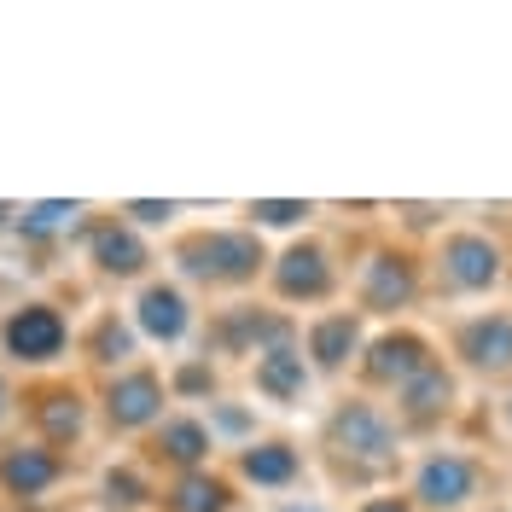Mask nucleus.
<instances>
[{
  "label": "nucleus",
  "mask_w": 512,
  "mask_h": 512,
  "mask_svg": "<svg viewBox=\"0 0 512 512\" xmlns=\"http://www.w3.org/2000/svg\"><path fill=\"white\" fill-rule=\"evenodd\" d=\"M256 256H262L256 239H245V233H216V239H204L198 251H187V268L204 274V280H251Z\"/></svg>",
  "instance_id": "obj_1"
},
{
  "label": "nucleus",
  "mask_w": 512,
  "mask_h": 512,
  "mask_svg": "<svg viewBox=\"0 0 512 512\" xmlns=\"http://www.w3.org/2000/svg\"><path fill=\"white\" fill-rule=\"evenodd\" d=\"M6 344H12V355H24V361H47V355H59V344H64V320L35 303L24 315H12Z\"/></svg>",
  "instance_id": "obj_2"
},
{
  "label": "nucleus",
  "mask_w": 512,
  "mask_h": 512,
  "mask_svg": "<svg viewBox=\"0 0 512 512\" xmlns=\"http://www.w3.org/2000/svg\"><path fill=\"white\" fill-rule=\"evenodd\" d=\"M472 460H460V454H437V460H425V472H419V495L431 501V507H460L466 495H472Z\"/></svg>",
  "instance_id": "obj_3"
},
{
  "label": "nucleus",
  "mask_w": 512,
  "mask_h": 512,
  "mask_svg": "<svg viewBox=\"0 0 512 512\" xmlns=\"http://www.w3.org/2000/svg\"><path fill=\"white\" fill-rule=\"evenodd\" d=\"M443 262H448V280H454V286H466V291L489 286V280H495V268H501L495 245H489V239H478V233H460V239H448Z\"/></svg>",
  "instance_id": "obj_4"
},
{
  "label": "nucleus",
  "mask_w": 512,
  "mask_h": 512,
  "mask_svg": "<svg viewBox=\"0 0 512 512\" xmlns=\"http://www.w3.org/2000/svg\"><path fill=\"white\" fill-rule=\"evenodd\" d=\"M140 332L146 338H158V344H175L181 332H187V297L181 291H169V286H152L146 297H140Z\"/></svg>",
  "instance_id": "obj_5"
},
{
  "label": "nucleus",
  "mask_w": 512,
  "mask_h": 512,
  "mask_svg": "<svg viewBox=\"0 0 512 512\" xmlns=\"http://www.w3.org/2000/svg\"><path fill=\"white\" fill-rule=\"evenodd\" d=\"M332 431H338V443L350 448V454H390V425H384L373 408H361V402L344 408Z\"/></svg>",
  "instance_id": "obj_6"
},
{
  "label": "nucleus",
  "mask_w": 512,
  "mask_h": 512,
  "mask_svg": "<svg viewBox=\"0 0 512 512\" xmlns=\"http://www.w3.org/2000/svg\"><path fill=\"white\" fill-rule=\"evenodd\" d=\"M158 402H163V390L152 373H128L117 390H111V419L117 425H146V419L158 414Z\"/></svg>",
  "instance_id": "obj_7"
},
{
  "label": "nucleus",
  "mask_w": 512,
  "mask_h": 512,
  "mask_svg": "<svg viewBox=\"0 0 512 512\" xmlns=\"http://www.w3.org/2000/svg\"><path fill=\"white\" fill-rule=\"evenodd\" d=\"M326 286H332V274H326V256H320L315 245L286 251V262H280V291H286V297H320Z\"/></svg>",
  "instance_id": "obj_8"
},
{
  "label": "nucleus",
  "mask_w": 512,
  "mask_h": 512,
  "mask_svg": "<svg viewBox=\"0 0 512 512\" xmlns=\"http://www.w3.org/2000/svg\"><path fill=\"white\" fill-rule=\"evenodd\" d=\"M425 367H431V355H425V344H419V338H384L379 350H373V379L408 384L414 373H425Z\"/></svg>",
  "instance_id": "obj_9"
},
{
  "label": "nucleus",
  "mask_w": 512,
  "mask_h": 512,
  "mask_svg": "<svg viewBox=\"0 0 512 512\" xmlns=\"http://www.w3.org/2000/svg\"><path fill=\"white\" fill-rule=\"evenodd\" d=\"M256 384L274 396V402H291L297 390H303V355L297 350H268L256 361Z\"/></svg>",
  "instance_id": "obj_10"
},
{
  "label": "nucleus",
  "mask_w": 512,
  "mask_h": 512,
  "mask_svg": "<svg viewBox=\"0 0 512 512\" xmlns=\"http://www.w3.org/2000/svg\"><path fill=\"white\" fill-rule=\"evenodd\" d=\"M466 350H472V361H478L483 373H501L512 361V320H483V326H472L466 332Z\"/></svg>",
  "instance_id": "obj_11"
},
{
  "label": "nucleus",
  "mask_w": 512,
  "mask_h": 512,
  "mask_svg": "<svg viewBox=\"0 0 512 512\" xmlns=\"http://www.w3.org/2000/svg\"><path fill=\"white\" fill-rule=\"evenodd\" d=\"M408 297H414V274H408V262L379 256L373 274H367V303H373V309H396V303H408Z\"/></svg>",
  "instance_id": "obj_12"
},
{
  "label": "nucleus",
  "mask_w": 512,
  "mask_h": 512,
  "mask_svg": "<svg viewBox=\"0 0 512 512\" xmlns=\"http://www.w3.org/2000/svg\"><path fill=\"white\" fill-rule=\"evenodd\" d=\"M355 338H361V326H355L350 315H332L309 332V355H315L320 367H338V361L355 350Z\"/></svg>",
  "instance_id": "obj_13"
},
{
  "label": "nucleus",
  "mask_w": 512,
  "mask_h": 512,
  "mask_svg": "<svg viewBox=\"0 0 512 512\" xmlns=\"http://www.w3.org/2000/svg\"><path fill=\"white\" fill-rule=\"evenodd\" d=\"M53 454H41V448H18V454H6L0 460V478L12 483V489H24V495H35V489H47L53 483Z\"/></svg>",
  "instance_id": "obj_14"
},
{
  "label": "nucleus",
  "mask_w": 512,
  "mask_h": 512,
  "mask_svg": "<svg viewBox=\"0 0 512 512\" xmlns=\"http://www.w3.org/2000/svg\"><path fill=\"white\" fill-rule=\"evenodd\" d=\"M402 390H408V414L431 419L448 402V373H443V367H425V373H414Z\"/></svg>",
  "instance_id": "obj_15"
},
{
  "label": "nucleus",
  "mask_w": 512,
  "mask_h": 512,
  "mask_svg": "<svg viewBox=\"0 0 512 512\" xmlns=\"http://www.w3.org/2000/svg\"><path fill=\"white\" fill-rule=\"evenodd\" d=\"M291 472H297V454L280 448V443L251 448V454H245V478H256V483H286Z\"/></svg>",
  "instance_id": "obj_16"
},
{
  "label": "nucleus",
  "mask_w": 512,
  "mask_h": 512,
  "mask_svg": "<svg viewBox=\"0 0 512 512\" xmlns=\"http://www.w3.org/2000/svg\"><path fill=\"white\" fill-rule=\"evenodd\" d=\"M227 507V489L216 478H187L175 489V512H222Z\"/></svg>",
  "instance_id": "obj_17"
},
{
  "label": "nucleus",
  "mask_w": 512,
  "mask_h": 512,
  "mask_svg": "<svg viewBox=\"0 0 512 512\" xmlns=\"http://www.w3.org/2000/svg\"><path fill=\"white\" fill-rule=\"evenodd\" d=\"M99 268H111V274H134L140 268V245H134V233H99Z\"/></svg>",
  "instance_id": "obj_18"
},
{
  "label": "nucleus",
  "mask_w": 512,
  "mask_h": 512,
  "mask_svg": "<svg viewBox=\"0 0 512 512\" xmlns=\"http://www.w3.org/2000/svg\"><path fill=\"white\" fill-rule=\"evenodd\" d=\"M163 448H169L175 460H198V454L210 448V431H204V425H192V419H181V425H169V431H163Z\"/></svg>",
  "instance_id": "obj_19"
},
{
  "label": "nucleus",
  "mask_w": 512,
  "mask_h": 512,
  "mask_svg": "<svg viewBox=\"0 0 512 512\" xmlns=\"http://www.w3.org/2000/svg\"><path fill=\"white\" fill-rule=\"evenodd\" d=\"M41 419H47L53 437H76V431H82V408H76V396H53Z\"/></svg>",
  "instance_id": "obj_20"
},
{
  "label": "nucleus",
  "mask_w": 512,
  "mask_h": 512,
  "mask_svg": "<svg viewBox=\"0 0 512 512\" xmlns=\"http://www.w3.org/2000/svg\"><path fill=\"white\" fill-rule=\"evenodd\" d=\"M256 216H262L268 227H291V222L309 216V204H256Z\"/></svg>",
  "instance_id": "obj_21"
},
{
  "label": "nucleus",
  "mask_w": 512,
  "mask_h": 512,
  "mask_svg": "<svg viewBox=\"0 0 512 512\" xmlns=\"http://www.w3.org/2000/svg\"><path fill=\"white\" fill-rule=\"evenodd\" d=\"M64 216H76L70 204H41V210H30V227H59Z\"/></svg>",
  "instance_id": "obj_22"
},
{
  "label": "nucleus",
  "mask_w": 512,
  "mask_h": 512,
  "mask_svg": "<svg viewBox=\"0 0 512 512\" xmlns=\"http://www.w3.org/2000/svg\"><path fill=\"white\" fill-rule=\"evenodd\" d=\"M105 489H111V501H123V507H128V501H140V495H134L140 483L128 478V472H123V478H111V483H105Z\"/></svg>",
  "instance_id": "obj_23"
},
{
  "label": "nucleus",
  "mask_w": 512,
  "mask_h": 512,
  "mask_svg": "<svg viewBox=\"0 0 512 512\" xmlns=\"http://www.w3.org/2000/svg\"><path fill=\"white\" fill-rule=\"evenodd\" d=\"M128 216H140V222H169V204H134Z\"/></svg>",
  "instance_id": "obj_24"
},
{
  "label": "nucleus",
  "mask_w": 512,
  "mask_h": 512,
  "mask_svg": "<svg viewBox=\"0 0 512 512\" xmlns=\"http://www.w3.org/2000/svg\"><path fill=\"white\" fill-rule=\"evenodd\" d=\"M361 512H408L402 501H373V507H361Z\"/></svg>",
  "instance_id": "obj_25"
},
{
  "label": "nucleus",
  "mask_w": 512,
  "mask_h": 512,
  "mask_svg": "<svg viewBox=\"0 0 512 512\" xmlns=\"http://www.w3.org/2000/svg\"><path fill=\"white\" fill-rule=\"evenodd\" d=\"M309 512H315V507H309Z\"/></svg>",
  "instance_id": "obj_26"
}]
</instances>
